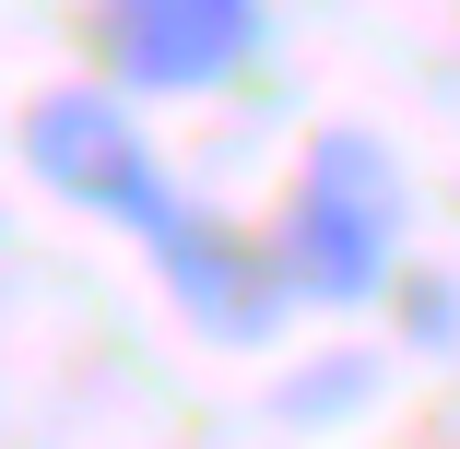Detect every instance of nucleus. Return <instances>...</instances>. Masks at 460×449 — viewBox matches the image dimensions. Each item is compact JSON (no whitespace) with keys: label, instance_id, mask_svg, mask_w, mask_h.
<instances>
[{"label":"nucleus","instance_id":"1","mask_svg":"<svg viewBox=\"0 0 460 449\" xmlns=\"http://www.w3.org/2000/svg\"><path fill=\"white\" fill-rule=\"evenodd\" d=\"M402 166L366 142V130H319L296 190H284V225H271V248H284V284L307 308H366L402 284Z\"/></svg>","mask_w":460,"mask_h":449},{"label":"nucleus","instance_id":"2","mask_svg":"<svg viewBox=\"0 0 460 449\" xmlns=\"http://www.w3.org/2000/svg\"><path fill=\"white\" fill-rule=\"evenodd\" d=\"M24 166L48 177L71 213L130 225V237H154V225L177 213V190H165V166H154L142 119L107 95V83H48V95L24 107Z\"/></svg>","mask_w":460,"mask_h":449},{"label":"nucleus","instance_id":"3","mask_svg":"<svg viewBox=\"0 0 460 449\" xmlns=\"http://www.w3.org/2000/svg\"><path fill=\"white\" fill-rule=\"evenodd\" d=\"M142 248H154L165 296L190 308V331H213V343H271V319L296 308L284 248H271V237H248V225H225L213 202H177Z\"/></svg>","mask_w":460,"mask_h":449},{"label":"nucleus","instance_id":"4","mask_svg":"<svg viewBox=\"0 0 460 449\" xmlns=\"http://www.w3.org/2000/svg\"><path fill=\"white\" fill-rule=\"evenodd\" d=\"M271 36V0H107V71L130 83V95H213V83H236Z\"/></svg>","mask_w":460,"mask_h":449},{"label":"nucleus","instance_id":"5","mask_svg":"<svg viewBox=\"0 0 460 449\" xmlns=\"http://www.w3.org/2000/svg\"><path fill=\"white\" fill-rule=\"evenodd\" d=\"M402 308H413V343H448V319H460V308H448V284H413Z\"/></svg>","mask_w":460,"mask_h":449}]
</instances>
